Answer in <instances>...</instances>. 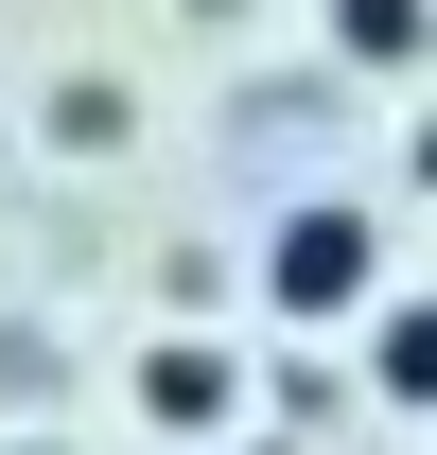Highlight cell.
I'll return each mask as SVG.
<instances>
[{
  "mask_svg": "<svg viewBox=\"0 0 437 455\" xmlns=\"http://www.w3.org/2000/svg\"><path fill=\"white\" fill-rule=\"evenodd\" d=\"M53 140H70V158H106V140H123V88H106V70H70V106H53Z\"/></svg>",
  "mask_w": 437,
  "mask_h": 455,
  "instance_id": "5",
  "label": "cell"
},
{
  "mask_svg": "<svg viewBox=\"0 0 437 455\" xmlns=\"http://www.w3.org/2000/svg\"><path fill=\"white\" fill-rule=\"evenodd\" d=\"M140 420H158V438H227V420H245V350L227 333H158L140 350Z\"/></svg>",
  "mask_w": 437,
  "mask_h": 455,
  "instance_id": "2",
  "label": "cell"
},
{
  "mask_svg": "<svg viewBox=\"0 0 437 455\" xmlns=\"http://www.w3.org/2000/svg\"><path fill=\"white\" fill-rule=\"evenodd\" d=\"M332 53L402 88V70H437V0H332Z\"/></svg>",
  "mask_w": 437,
  "mask_h": 455,
  "instance_id": "4",
  "label": "cell"
},
{
  "mask_svg": "<svg viewBox=\"0 0 437 455\" xmlns=\"http://www.w3.org/2000/svg\"><path fill=\"white\" fill-rule=\"evenodd\" d=\"M420 175H437V123H420Z\"/></svg>",
  "mask_w": 437,
  "mask_h": 455,
  "instance_id": "6",
  "label": "cell"
},
{
  "mask_svg": "<svg viewBox=\"0 0 437 455\" xmlns=\"http://www.w3.org/2000/svg\"><path fill=\"white\" fill-rule=\"evenodd\" d=\"M368 403L385 420H437V298H385L368 315Z\"/></svg>",
  "mask_w": 437,
  "mask_h": 455,
  "instance_id": "3",
  "label": "cell"
},
{
  "mask_svg": "<svg viewBox=\"0 0 437 455\" xmlns=\"http://www.w3.org/2000/svg\"><path fill=\"white\" fill-rule=\"evenodd\" d=\"M385 298H402V263H385V211H350V193H298V211L263 228V315H280V333H368Z\"/></svg>",
  "mask_w": 437,
  "mask_h": 455,
  "instance_id": "1",
  "label": "cell"
}]
</instances>
